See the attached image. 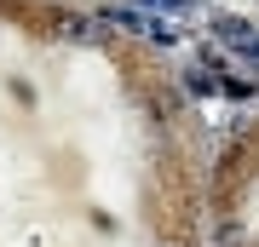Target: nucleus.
Wrapping results in <instances>:
<instances>
[{
    "label": "nucleus",
    "mask_w": 259,
    "mask_h": 247,
    "mask_svg": "<svg viewBox=\"0 0 259 247\" xmlns=\"http://www.w3.org/2000/svg\"><path fill=\"white\" fill-rule=\"evenodd\" d=\"M248 64H259V40H253V46H248Z\"/></svg>",
    "instance_id": "obj_5"
},
{
    "label": "nucleus",
    "mask_w": 259,
    "mask_h": 247,
    "mask_svg": "<svg viewBox=\"0 0 259 247\" xmlns=\"http://www.w3.org/2000/svg\"><path fill=\"white\" fill-rule=\"evenodd\" d=\"M133 6H139V12H185L190 0H133Z\"/></svg>",
    "instance_id": "obj_4"
},
{
    "label": "nucleus",
    "mask_w": 259,
    "mask_h": 247,
    "mask_svg": "<svg viewBox=\"0 0 259 247\" xmlns=\"http://www.w3.org/2000/svg\"><path fill=\"white\" fill-rule=\"evenodd\" d=\"M104 23L127 29V35H144V40H156V46L173 40V29H167L161 18H150V12H139V6H104Z\"/></svg>",
    "instance_id": "obj_1"
},
{
    "label": "nucleus",
    "mask_w": 259,
    "mask_h": 247,
    "mask_svg": "<svg viewBox=\"0 0 259 247\" xmlns=\"http://www.w3.org/2000/svg\"><path fill=\"white\" fill-rule=\"evenodd\" d=\"M213 29H219V40H225V46H242V52L253 46V23H248V18H231V12H225Z\"/></svg>",
    "instance_id": "obj_2"
},
{
    "label": "nucleus",
    "mask_w": 259,
    "mask_h": 247,
    "mask_svg": "<svg viewBox=\"0 0 259 247\" xmlns=\"http://www.w3.org/2000/svg\"><path fill=\"white\" fill-rule=\"evenodd\" d=\"M58 29H64L69 40H104V29H98V23H87V18H64Z\"/></svg>",
    "instance_id": "obj_3"
}]
</instances>
